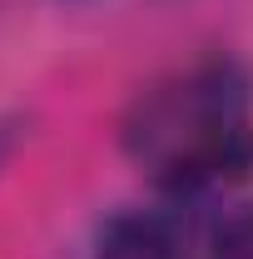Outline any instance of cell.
<instances>
[{
	"mask_svg": "<svg viewBox=\"0 0 253 259\" xmlns=\"http://www.w3.org/2000/svg\"><path fill=\"white\" fill-rule=\"evenodd\" d=\"M124 145L174 194H194L214 180H243L253 169V115L238 65L209 60L144 90L124 120Z\"/></svg>",
	"mask_w": 253,
	"mask_h": 259,
	"instance_id": "obj_1",
	"label": "cell"
},
{
	"mask_svg": "<svg viewBox=\"0 0 253 259\" xmlns=\"http://www.w3.org/2000/svg\"><path fill=\"white\" fill-rule=\"evenodd\" d=\"M99 259H189V249L169 214L124 209L99 229Z\"/></svg>",
	"mask_w": 253,
	"mask_h": 259,
	"instance_id": "obj_2",
	"label": "cell"
},
{
	"mask_svg": "<svg viewBox=\"0 0 253 259\" xmlns=\"http://www.w3.org/2000/svg\"><path fill=\"white\" fill-rule=\"evenodd\" d=\"M209 259H253V204L219 220L209 239Z\"/></svg>",
	"mask_w": 253,
	"mask_h": 259,
	"instance_id": "obj_3",
	"label": "cell"
}]
</instances>
